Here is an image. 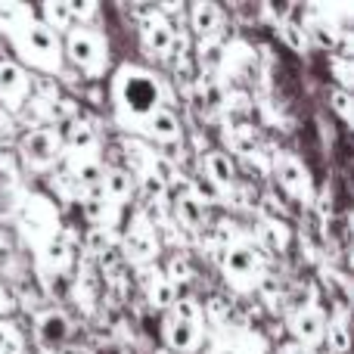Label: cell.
<instances>
[{
    "label": "cell",
    "mask_w": 354,
    "mask_h": 354,
    "mask_svg": "<svg viewBox=\"0 0 354 354\" xmlns=\"http://www.w3.org/2000/svg\"><path fill=\"white\" fill-rule=\"evenodd\" d=\"M330 72L333 78H336V87H342V91H351V72H354V62L351 56H342V53H330Z\"/></svg>",
    "instance_id": "1f68e13d"
},
{
    "label": "cell",
    "mask_w": 354,
    "mask_h": 354,
    "mask_svg": "<svg viewBox=\"0 0 354 354\" xmlns=\"http://www.w3.org/2000/svg\"><path fill=\"white\" fill-rule=\"evenodd\" d=\"M162 274H165V280L177 289L180 283H189V280H193V264H189L183 255H174L171 261H168V268L162 270Z\"/></svg>",
    "instance_id": "836d02e7"
},
{
    "label": "cell",
    "mask_w": 354,
    "mask_h": 354,
    "mask_svg": "<svg viewBox=\"0 0 354 354\" xmlns=\"http://www.w3.org/2000/svg\"><path fill=\"white\" fill-rule=\"evenodd\" d=\"M35 10L31 3H16V0H0V35H10L19 22H22L28 12Z\"/></svg>",
    "instance_id": "4dcf8cb0"
},
{
    "label": "cell",
    "mask_w": 354,
    "mask_h": 354,
    "mask_svg": "<svg viewBox=\"0 0 354 354\" xmlns=\"http://www.w3.org/2000/svg\"><path fill=\"white\" fill-rule=\"evenodd\" d=\"M212 354H268V345L249 326L227 324L212 333Z\"/></svg>",
    "instance_id": "9a60e30c"
},
{
    "label": "cell",
    "mask_w": 354,
    "mask_h": 354,
    "mask_svg": "<svg viewBox=\"0 0 354 354\" xmlns=\"http://www.w3.org/2000/svg\"><path fill=\"white\" fill-rule=\"evenodd\" d=\"M16 270V249L10 245V239L0 233V274H12Z\"/></svg>",
    "instance_id": "e575fe53"
},
{
    "label": "cell",
    "mask_w": 354,
    "mask_h": 354,
    "mask_svg": "<svg viewBox=\"0 0 354 354\" xmlns=\"http://www.w3.org/2000/svg\"><path fill=\"white\" fill-rule=\"evenodd\" d=\"M35 12H37V19H41V22L47 25V28L53 31L56 37L68 35V31L75 28L72 12H68V0H50V3L35 6Z\"/></svg>",
    "instance_id": "4316f807"
},
{
    "label": "cell",
    "mask_w": 354,
    "mask_h": 354,
    "mask_svg": "<svg viewBox=\"0 0 354 354\" xmlns=\"http://www.w3.org/2000/svg\"><path fill=\"white\" fill-rule=\"evenodd\" d=\"M143 270V295H147V301L156 308V311H168V308L177 301V289L171 283L165 280V274H162V268H140Z\"/></svg>",
    "instance_id": "603a6c76"
},
{
    "label": "cell",
    "mask_w": 354,
    "mask_h": 354,
    "mask_svg": "<svg viewBox=\"0 0 354 354\" xmlns=\"http://www.w3.org/2000/svg\"><path fill=\"white\" fill-rule=\"evenodd\" d=\"M62 59L84 78L100 81L109 75V41L103 37V31L75 25L68 35H62Z\"/></svg>",
    "instance_id": "5b68a950"
},
{
    "label": "cell",
    "mask_w": 354,
    "mask_h": 354,
    "mask_svg": "<svg viewBox=\"0 0 354 354\" xmlns=\"http://www.w3.org/2000/svg\"><path fill=\"white\" fill-rule=\"evenodd\" d=\"M252 239H255V245L264 252V255H286V252L292 249L295 233L280 214H261Z\"/></svg>",
    "instance_id": "2e32d148"
},
{
    "label": "cell",
    "mask_w": 354,
    "mask_h": 354,
    "mask_svg": "<svg viewBox=\"0 0 354 354\" xmlns=\"http://www.w3.org/2000/svg\"><path fill=\"white\" fill-rule=\"evenodd\" d=\"M118 252L128 264L134 268H149V264L159 258L162 252V239H159V230H156L153 218L147 212H134L124 227V233L118 236Z\"/></svg>",
    "instance_id": "ba28073f"
},
{
    "label": "cell",
    "mask_w": 354,
    "mask_h": 354,
    "mask_svg": "<svg viewBox=\"0 0 354 354\" xmlns=\"http://www.w3.org/2000/svg\"><path fill=\"white\" fill-rule=\"evenodd\" d=\"M12 221H16V230L31 255L47 249L62 230L59 205L37 189H19L16 199H12Z\"/></svg>",
    "instance_id": "3957f363"
},
{
    "label": "cell",
    "mask_w": 354,
    "mask_h": 354,
    "mask_svg": "<svg viewBox=\"0 0 354 354\" xmlns=\"http://www.w3.org/2000/svg\"><path fill=\"white\" fill-rule=\"evenodd\" d=\"M274 354H320V351H311V348H301V345H295V342H286V345H280Z\"/></svg>",
    "instance_id": "8d00e7d4"
},
{
    "label": "cell",
    "mask_w": 354,
    "mask_h": 354,
    "mask_svg": "<svg viewBox=\"0 0 354 354\" xmlns=\"http://www.w3.org/2000/svg\"><path fill=\"white\" fill-rule=\"evenodd\" d=\"M205 205H208V199L193 187V183L177 180V196H174L177 224L189 227V230H199V227L205 224Z\"/></svg>",
    "instance_id": "44dd1931"
},
{
    "label": "cell",
    "mask_w": 354,
    "mask_h": 354,
    "mask_svg": "<svg viewBox=\"0 0 354 354\" xmlns=\"http://www.w3.org/2000/svg\"><path fill=\"white\" fill-rule=\"evenodd\" d=\"M37 354H53V351H37Z\"/></svg>",
    "instance_id": "f35d334b"
},
{
    "label": "cell",
    "mask_w": 354,
    "mask_h": 354,
    "mask_svg": "<svg viewBox=\"0 0 354 354\" xmlns=\"http://www.w3.org/2000/svg\"><path fill=\"white\" fill-rule=\"evenodd\" d=\"M16 62L25 72H37L47 78H62L66 72V59H62V37H56L47 25L37 19V12L31 10L16 28L6 35Z\"/></svg>",
    "instance_id": "7a4b0ae2"
},
{
    "label": "cell",
    "mask_w": 354,
    "mask_h": 354,
    "mask_svg": "<svg viewBox=\"0 0 354 354\" xmlns=\"http://www.w3.org/2000/svg\"><path fill=\"white\" fill-rule=\"evenodd\" d=\"M189 31H193L196 44L199 41H224V25L227 16L218 3L212 0H196L189 3Z\"/></svg>",
    "instance_id": "ac0fdd59"
},
{
    "label": "cell",
    "mask_w": 354,
    "mask_h": 354,
    "mask_svg": "<svg viewBox=\"0 0 354 354\" xmlns=\"http://www.w3.org/2000/svg\"><path fill=\"white\" fill-rule=\"evenodd\" d=\"M140 28V44L147 50V56H153L156 62H165L174 56V22L165 19L156 6H147L137 22Z\"/></svg>",
    "instance_id": "8fae6325"
},
{
    "label": "cell",
    "mask_w": 354,
    "mask_h": 354,
    "mask_svg": "<svg viewBox=\"0 0 354 354\" xmlns=\"http://www.w3.org/2000/svg\"><path fill=\"white\" fill-rule=\"evenodd\" d=\"M72 295H75V301L81 305V311H84V314H93L100 292H97V277H93V264H91V258H84V261H81L78 277H75V289H72Z\"/></svg>",
    "instance_id": "484cf974"
},
{
    "label": "cell",
    "mask_w": 354,
    "mask_h": 354,
    "mask_svg": "<svg viewBox=\"0 0 354 354\" xmlns=\"http://www.w3.org/2000/svg\"><path fill=\"white\" fill-rule=\"evenodd\" d=\"M289 336H292L295 345L301 348L317 351L324 345V333H326V311L317 305V301H308V305H299L286 320Z\"/></svg>",
    "instance_id": "4fadbf2b"
},
{
    "label": "cell",
    "mask_w": 354,
    "mask_h": 354,
    "mask_svg": "<svg viewBox=\"0 0 354 354\" xmlns=\"http://www.w3.org/2000/svg\"><path fill=\"white\" fill-rule=\"evenodd\" d=\"M162 339L177 354H193L205 339V320H202V301L193 295L177 299L162 320Z\"/></svg>",
    "instance_id": "8992f818"
},
{
    "label": "cell",
    "mask_w": 354,
    "mask_h": 354,
    "mask_svg": "<svg viewBox=\"0 0 354 354\" xmlns=\"http://www.w3.org/2000/svg\"><path fill=\"white\" fill-rule=\"evenodd\" d=\"M50 187H53L56 199H66V202H81L84 199V193H81V187L75 183V177L68 171H62V168L50 171Z\"/></svg>",
    "instance_id": "f1b7e54d"
},
{
    "label": "cell",
    "mask_w": 354,
    "mask_h": 354,
    "mask_svg": "<svg viewBox=\"0 0 354 354\" xmlns=\"http://www.w3.org/2000/svg\"><path fill=\"white\" fill-rule=\"evenodd\" d=\"M31 78L16 59H0V112L6 115H22L25 103L31 97Z\"/></svg>",
    "instance_id": "7c38bea8"
},
{
    "label": "cell",
    "mask_w": 354,
    "mask_h": 354,
    "mask_svg": "<svg viewBox=\"0 0 354 354\" xmlns=\"http://www.w3.org/2000/svg\"><path fill=\"white\" fill-rule=\"evenodd\" d=\"M78 249L81 245H78L75 230L62 224L59 236H56L47 249H41L37 255H31L35 270H37V280H41L44 286H50V283H56L59 277H66L68 270L75 268V261H78Z\"/></svg>",
    "instance_id": "30bf717a"
},
{
    "label": "cell",
    "mask_w": 354,
    "mask_h": 354,
    "mask_svg": "<svg viewBox=\"0 0 354 354\" xmlns=\"http://www.w3.org/2000/svg\"><path fill=\"white\" fill-rule=\"evenodd\" d=\"M62 137V153H84V156H100V134L87 118L75 115L59 128Z\"/></svg>",
    "instance_id": "ffe728a7"
},
{
    "label": "cell",
    "mask_w": 354,
    "mask_h": 354,
    "mask_svg": "<svg viewBox=\"0 0 354 354\" xmlns=\"http://www.w3.org/2000/svg\"><path fill=\"white\" fill-rule=\"evenodd\" d=\"M6 124H10V122H6V112H0V134L6 131Z\"/></svg>",
    "instance_id": "74e56055"
},
{
    "label": "cell",
    "mask_w": 354,
    "mask_h": 354,
    "mask_svg": "<svg viewBox=\"0 0 354 354\" xmlns=\"http://www.w3.org/2000/svg\"><path fill=\"white\" fill-rule=\"evenodd\" d=\"M199 165H202V177L208 180V187H212L214 193L218 196L233 193V187H236V162H233L224 149H205Z\"/></svg>",
    "instance_id": "d6986e66"
},
{
    "label": "cell",
    "mask_w": 354,
    "mask_h": 354,
    "mask_svg": "<svg viewBox=\"0 0 354 354\" xmlns=\"http://www.w3.org/2000/svg\"><path fill=\"white\" fill-rule=\"evenodd\" d=\"M22 354H28V351H22Z\"/></svg>",
    "instance_id": "ab89813d"
},
{
    "label": "cell",
    "mask_w": 354,
    "mask_h": 354,
    "mask_svg": "<svg viewBox=\"0 0 354 354\" xmlns=\"http://www.w3.org/2000/svg\"><path fill=\"white\" fill-rule=\"evenodd\" d=\"M330 109L336 112V118L351 128V91H342V87H330Z\"/></svg>",
    "instance_id": "d6a6232c"
},
{
    "label": "cell",
    "mask_w": 354,
    "mask_h": 354,
    "mask_svg": "<svg viewBox=\"0 0 354 354\" xmlns=\"http://www.w3.org/2000/svg\"><path fill=\"white\" fill-rule=\"evenodd\" d=\"M270 174L277 177V187L283 189L286 199L299 202V205H314L317 183H314V174H311V168H308V162H301L295 153L277 149L274 165H270Z\"/></svg>",
    "instance_id": "9c48e42d"
},
{
    "label": "cell",
    "mask_w": 354,
    "mask_h": 354,
    "mask_svg": "<svg viewBox=\"0 0 354 354\" xmlns=\"http://www.w3.org/2000/svg\"><path fill=\"white\" fill-rule=\"evenodd\" d=\"M221 274L227 286L239 295H252L268 280V255L255 245L252 233L221 249Z\"/></svg>",
    "instance_id": "277c9868"
},
{
    "label": "cell",
    "mask_w": 354,
    "mask_h": 354,
    "mask_svg": "<svg viewBox=\"0 0 354 354\" xmlns=\"http://www.w3.org/2000/svg\"><path fill=\"white\" fill-rule=\"evenodd\" d=\"M25 351V336L19 330L16 320L0 317V354H22Z\"/></svg>",
    "instance_id": "f546056e"
},
{
    "label": "cell",
    "mask_w": 354,
    "mask_h": 354,
    "mask_svg": "<svg viewBox=\"0 0 354 354\" xmlns=\"http://www.w3.org/2000/svg\"><path fill=\"white\" fill-rule=\"evenodd\" d=\"M137 140L149 143V147H177L183 140V124L177 118L174 106H165V109L153 112L147 118V124L140 128V137Z\"/></svg>",
    "instance_id": "e0dca14e"
},
{
    "label": "cell",
    "mask_w": 354,
    "mask_h": 354,
    "mask_svg": "<svg viewBox=\"0 0 354 354\" xmlns=\"http://www.w3.org/2000/svg\"><path fill=\"white\" fill-rule=\"evenodd\" d=\"M109 103L115 128L131 137H140L147 118L174 103V91L156 68L140 62H122L109 75Z\"/></svg>",
    "instance_id": "6da1fadb"
},
{
    "label": "cell",
    "mask_w": 354,
    "mask_h": 354,
    "mask_svg": "<svg viewBox=\"0 0 354 354\" xmlns=\"http://www.w3.org/2000/svg\"><path fill=\"white\" fill-rule=\"evenodd\" d=\"M221 137H224V147L230 149V159L233 156H249L252 149L258 147V134L249 122H224L221 128Z\"/></svg>",
    "instance_id": "d4e9b609"
},
{
    "label": "cell",
    "mask_w": 354,
    "mask_h": 354,
    "mask_svg": "<svg viewBox=\"0 0 354 354\" xmlns=\"http://www.w3.org/2000/svg\"><path fill=\"white\" fill-rule=\"evenodd\" d=\"M12 308H16V301H12V295H10V289L0 283V317H10L12 314Z\"/></svg>",
    "instance_id": "d590c367"
},
{
    "label": "cell",
    "mask_w": 354,
    "mask_h": 354,
    "mask_svg": "<svg viewBox=\"0 0 354 354\" xmlns=\"http://www.w3.org/2000/svg\"><path fill=\"white\" fill-rule=\"evenodd\" d=\"M134 189H137V180L124 171V168L103 165V177H100V189H97V193L103 196L109 205L124 208L131 202V196H134Z\"/></svg>",
    "instance_id": "7402d4cb"
},
{
    "label": "cell",
    "mask_w": 354,
    "mask_h": 354,
    "mask_svg": "<svg viewBox=\"0 0 354 354\" xmlns=\"http://www.w3.org/2000/svg\"><path fill=\"white\" fill-rule=\"evenodd\" d=\"M72 336V320L59 308H44L35 314V345L37 351H59Z\"/></svg>",
    "instance_id": "5bb4252c"
},
{
    "label": "cell",
    "mask_w": 354,
    "mask_h": 354,
    "mask_svg": "<svg viewBox=\"0 0 354 354\" xmlns=\"http://www.w3.org/2000/svg\"><path fill=\"white\" fill-rule=\"evenodd\" d=\"M277 35H280V41L286 44V50H292V53H308V50H311L308 31L301 28V22H295V19H286V22L277 25Z\"/></svg>",
    "instance_id": "83f0119b"
},
{
    "label": "cell",
    "mask_w": 354,
    "mask_h": 354,
    "mask_svg": "<svg viewBox=\"0 0 354 354\" xmlns=\"http://www.w3.org/2000/svg\"><path fill=\"white\" fill-rule=\"evenodd\" d=\"M16 156L28 174H50L62 162V137L59 128H31L22 134Z\"/></svg>",
    "instance_id": "52a82bcc"
},
{
    "label": "cell",
    "mask_w": 354,
    "mask_h": 354,
    "mask_svg": "<svg viewBox=\"0 0 354 354\" xmlns=\"http://www.w3.org/2000/svg\"><path fill=\"white\" fill-rule=\"evenodd\" d=\"M324 345L330 348V354H348L351 351V326H348V308H339L336 314L326 317V333H324Z\"/></svg>",
    "instance_id": "cb8c5ba5"
}]
</instances>
